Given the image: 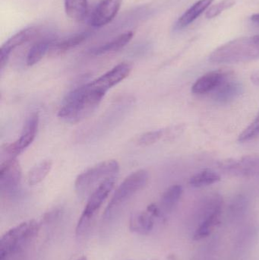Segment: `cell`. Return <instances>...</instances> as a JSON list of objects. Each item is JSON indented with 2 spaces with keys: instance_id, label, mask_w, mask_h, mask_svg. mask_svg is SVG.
I'll return each mask as SVG.
<instances>
[{
  "instance_id": "8fae6325",
  "label": "cell",
  "mask_w": 259,
  "mask_h": 260,
  "mask_svg": "<svg viewBox=\"0 0 259 260\" xmlns=\"http://www.w3.org/2000/svg\"><path fill=\"white\" fill-rule=\"evenodd\" d=\"M41 33L38 27H29L17 32L2 46L0 50V69L3 70L7 64L12 52L20 46L36 38Z\"/></svg>"
},
{
  "instance_id": "52a82bcc",
  "label": "cell",
  "mask_w": 259,
  "mask_h": 260,
  "mask_svg": "<svg viewBox=\"0 0 259 260\" xmlns=\"http://www.w3.org/2000/svg\"><path fill=\"white\" fill-rule=\"evenodd\" d=\"M21 168L16 158L3 160L0 167V191L6 197H16L21 189Z\"/></svg>"
},
{
  "instance_id": "cb8c5ba5",
  "label": "cell",
  "mask_w": 259,
  "mask_h": 260,
  "mask_svg": "<svg viewBox=\"0 0 259 260\" xmlns=\"http://www.w3.org/2000/svg\"><path fill=\"white\" fill-rule=\"evenodd\" d=\"M220 177L218 174L211 170H204L193 175L190 179V184L193 187H203L210 186L220 181Z\"/></svg>"
},
{
  "instance_id": "4fadbf2b",
  "label": "cell",
  "mask_w": 259,
  "mask_h": 260,
  "mask_svg": "<svg viewBox=\"0 0 259 260\" xmlns=\"http://www.w3.org/2000/svg\"><path fill=\"white\" fill-rule=\"evenodd\" d=\"M231 78L230 72L217 71L209 72L201 76L192 87V92L196 94H203L215 91L227 79Z\"/></svg>"
},
{
  "instance_id": "7a4b0ae2",
  "label": "cell",
  "mask_w": 259,
  "mask_h": 260,
  "mask_svg": "<svg viewBox=\"0 0 259 260\" xmlns=\"http://www.w3.org/2000/svg\"><path fill=\"white\" fill-rule=\"evenodd\" d=\"M214 64H234L259 59V35L237 38L217 47L209 56Z\"/></svg>"
},
{
  "instance_id": "9a60e30c",
  "label": "cell",
  "mask_w": 259,
  "mask_h": 260,
  "mask_svg": "<svg viewBox=\"0 0 259 260\" xmlns=\"http://www.w3.org/2000/svg\"><path fill=\"white\" fill-rule=\"evenodd\" d=\"M214 0H199L187 9L175 23L174 30H181L196 21L204 12L209 9Z\"/></svg>"
},
{
  "instance_id": "8992f818",
  "label": "cell",
  "mask_w": 259,
  "mask_h": 260,
  "mask_svg": "<svg viewBox=\"0 0 259 260\" xmlns=\"http://www.w3.org/2000/svg\"><path fill=\"white\" fill-rule=\"evenodd\" d=\"M116 179L117 178H109L105 180L88 197L86 206L76 226V235L78 238H84L90 232L96 215L111 191L114 189Z\"/></svg>"
},
{
  "instance_id": "4dcf8cb0",
  "label": "cell",
  "mask_w": 259,
  "mask_h": 260,
  "mask_svg": "<svg viewBox=\"0 0 259 260\" xmlns=\"http://www.w3.org/2000/svg\"><path fill=\"white\" fill-rule=\"evenodd\" d=\"M250 19L255 24H259V14H255V15H252Z\"/></svg>"
},
{
  "instance_id": "603a6c76",
  "label": "cell",
  "mask_w": 259,
  "mask_h": 260,
  "mask_svg": "<svg viewBox=\"0 0 259 260\" xmlns=\"http://www.w3.org/2000/svg\"><path fill=\"white\" fill-rule=\"evenodd\" d=\"M53 163L51 160H44L33 167L27 176V182L30 186L39 184L46 178L51 171Z\"/></svg>"
},
{
  "instance_id": "4316f807",
  "label": "cell",
  "mask_w": 259,
  "mask_h": 260,
  "mask_svg": "<svg viewBox=\"0 0 259 260\" xmlns=\"http://www.w3.org/2000/svg\"><path fill=\"white\" fill-rule=\"evenodd\" d=\"M258 136H259V111L255 120L239 136L238 141L240 142H248Z\"/></svg>"
},
{
  "instance_id": "3957f363",
  "label": "cell",
  "mask_w": 259,
  "mask_h": 260,
  "mask_svg": "<svg viewBox=\"0 0 259 260\" xmlns=\"http://www.w3.org/2000/svg\"><path fill=\"white\" fill-rule=\"evenodd\" d=\"M40 224L35 220L24 221L4 234L0 240V260L25 252L39 233Z\"/></svg>"
},
{
  "instance_id": "d6986e66",
  "label": "cell",
  "mask_w": 259,
  "mask_h": 260,
  "mask_svg": "<svg viewBox=\"0 0 259 260\" xmlns=\"http://www.w3.org/2000/svg\"><path fill=\"white\" fill-rule=\"evenodd\" d=\"M182 192L183 189L182 186L178 184L173 185L164 191L161 197L159 206L164 215L166 213H170L176 207L182 197Z\"/></svg>"
},
{
  "instance_id": "e0dca14e",
  "label": "cell",
  "mask_w": 259,
  "mask_h": 260,
  "mask_svg": "<svg viewBox=\"0 0 259 260\" xmlns=\"http://www.w3.org/2000/svg\"><path fill=\"white\" fill-rule=\"evenodd\" d=\"M133 35L132 31L125 32L113 39L112 41L92 49L91 50V53L95 56H100V55L118 51L130 42L131 40L133 38Z\"/></svg>"
},
{
  "instance_id": "1f68e13d",
  "label": "cell",
  "mask_w": 259,
  "mask_h": 260,
  "mask_svg": "<svg viewBox=\"0 0 259 260\" xmlns=\"http://www.w3.org/2000/svg\"><path fill=\"white\" fill-rule=\"evenodd\" d=\"M75 260H88V258L86 256H80V257L77 258V259Z\"/></svg>"
},
{
  "instance_id": "2e32d148",
  "label": "cell",
  "mask_w": 259,
  "mask_h": 260,
  "mask_svg": "<svg viewBox=\"0 0 259 260\" xmlns=\"http://www.w3.org/2000/svg\"><path fill=\"white\" fill-rule=\"evenodd\" d=\"M155 219L152 212L147 209L142 212L134 214L129 221V229L133 233L147 235L152 232L155 227Z\"/></svg>"
},
{
  "instance_id": "30bf717a",
  "label": "cell",
  "mask_w": 259,
  "mask_h": 260,
  "mask_svg": "<svg viewBox=\"0 0 259 260\" xmlns=\"http://www.w3.org/2000/svg\"><path fill=\"white\" fill-rule=\"evenodd\" d=\"M132 67L128 62H121L102 75L100 77L89 82L94 89L106 94L111 88L126 79L132 72Z\"/></svg>"
},
{
  "instance_id": "277c9868",
  "label": "cell",
  "mask_w": 259,
  "mask_h": 260,
  "mask_svg": "<svg viewBox=\"0 0 259 260\" xmlns=\"http://www.w3.org/2000/svg\"><path fill=\"white\" fill-rule=\"evenodd\" d=\"M120 172V165L115 160L100 162L79 174L75 182V189L80 198L89 197L91 192L103 181L109 178H117Z\"/></svg>"
},
{
  "instance_id": "5b68a950",
  "label": "cell",
  "mask_w": 259,
  "mask_h": 260,
  "mask_svg": "<svg viewBox=\"0 0 259 260\" xmlns=\"http://www.w3.org/2000/svg\"><path fill=\"white\" fill-rule=\"evenodd\" d=\"M149 178V173L145 170H138L128 176L116 189L108 203L103 215L105 219L114 218L137 192L146 186Z\"/></svg>"
},
{
  "instance_id": "44dd1931",
  "label": "cell",
  "mask_w": 259,
  "mask_h": 260,
  "mask_svg": "<svg viewBox=\"0 0 259 260\" xmlns=\"http://www.w3.org/2000/svg\"><path fill=\"white\" fill-rule=\"evenodd\" d=\"M220 215H221V209L202 220L196 228V232L193 235V239L199 241L209 236L218 224Z\"/></svg>"
},
{
  "instance_id": "ba28073f",
  "label": "cell",
  "mask_w": 259,
  "mask_h": 260,
  "mask_svg": "<svg viewBox=\"0 0 259 260\" xmlns=\"http://www.w3.org/2000/svg\"><path fill=\"white\" fill-rule=\"evenodd\" d=\"M218 167L224 172L234 177H253L259 174V154L224 159L218 162Z\"/></svg>"
},
{
  "instance_id": "9c48e42d",
  "label": "cell",
  "mask_w": 259,
  "mask_h": 260,
  "mask_svg": "<svg viewBox=\"0 0 259 260\" xmlns=\"http://www.w3.org/2000/svg\"><path fill=\"white\" fill-rule=\"evenodd\" d=\"M39 125V115L33 113L27 119L21 136L12 143L7 144L3 147V154L8 156V158H16L17 156L28 148L36 137Z\"/></svg>"
},
{
  "instance_id": "f1b7e54d",
  "label": "cell",
  "mask_w": 259,
  "mask_h": 260,
  "mask_svg": "<svg viewBox=\"0 0 259 260\" xmlns=\"http://www.w3.org/2000/svg\"><path fill=\"white\" fill-rule=\"evenodd\" d=\"M247 206V200L243 196L236 197L231 204V211L233 213H241Z\"/></svg>"
},
{
  "instance_id": "7c38bea8",
  "label": "cell",
  "mask_w": 259,
  "mask_h": 260,
  "mask_svg": "<svg viewBox=\"0 0 259 260\" xmlns=\"http://www.w3.org/2000/svg\"><path fill=\"white\" fill-rule=\"evenodd\" d=\"M122 2L123 0H102L91 15V25L100 27L111 22L118 13Z\"/></svg>"
},
{
  "instance_id": "d4e9b609",
  "label": "cell",
  "mask_w": 259,
  "mask_h": 260,
  "mask_svg": "<svg viewBox=\"0 0 259 260\" xmlns=\"http://www.w3.org/2000/svg\"><path fill=\"white\" fill-rule=\"evenodd\" d=\"M164 134H165L164 129L147 132L138 138L137 144L141 147L150 146L159 142L161 139L164 140Z\"/></svg>"
},
{
  "instance_id": "ffe728a7",
  "label": "cell",
  "mask_w": 259,
  "mask_h": 260,
  "mask_svg": "<svg viewBox=\"0 0 259 260\" xmlns=\"http://www.w3.org/2000/svg\"><path fill=\"white\" fill-rule=\"evenodd\" d=\"M65 11L68 18L80 22L88 13V0H64Z\"/></svg>"
},
{
  "instance_id": "83f0119b",
  "label": "cell",
  "mask_w": 259,
  "mask_h": 260,
  "mask_svg": "<svg viewBox=\"0 0 259 260\" xmlns=\"http://www.w3.org/2000/svg\"><path fill=\"white\" fill-rule=\"evenodd\" d=\"M165 134H164V141H173L179 137L184 130L185 126L184 125H176V126H170V127L166 128Z\"/></svg>"
},
{
  "instance_id": "5bb4252c",
  "label": "cell",
  "mask_w": 259,
  "mask_h": 260,
  "mask_svg": "<svg viewBox=\"0 0 259 260\" xmlns=\"http://www.w3.org/2000/svg\"><path fill=\"white\" fill-rule=\"evenodd\" d=\"M229 79L215 90L213 96L214 100L220 105H228L234 102L243 93V86L241 82Z\"/></svg>"
},
{
  "instance_id": "484cf974",
  "label": "cell",
  "mask_w": 259,
  "mask_h": 260,
  "mask_svg": "<svg viewBox=\"0 0 259 260\" xmlns=\"http://www.w3.org/2000/svg\"><path fill=\"white\" fill-rule=\"evenodd\" d=\"M235 4L236 0H223V1L220 2V3H217L214 6L210 7L208 11H207L205 16L208 19L215 18V17L218 16L225 11L234 7Z\"/></svg>"
},
{
  "instance_id": "6da1fadb",
  "label": "cell",
  "mask_w": 259,
  "mask_h": 260,
  "mask_svg": "<svg viewBox=\"0 0 259 260\" xmlns=\"http://www.w3.org/2000/svg\"><path fill=\"white\" fill-rule=\"evenodd\" d=\"M105 93L87 83L70 91L62 102L58 117L69 123H77L89 117L98 108Z\"/></svg>"
},
{
  "instance_id": "f546056e",
  "label": "cell",
  "mask_w": 259,
  "mask_h": 260,
  "mask_svg": "<svg viewBox=\"0 0 259 260\" xmlns=\"http://www.w3.org/2000/svg\"><path fill=\"white\" fill-rule=\"evenodd\" d=\"M251 81L254 85L259 86V70H255L250 76Z\"/></svg>"
},
{
  "instance_id": "7402d4cb",
  "label": "cell",
  "mask_w": 259,
  "mask_h": 260,
  "mask_svg": "<svg viewBox=\"0 0 259 260\" xmlns=\"http://www.w3.org/2000/svg\"><path fill=\"white\" fill-rule=\"evenodd\" d=\"M90 34L88 32H83V33L76 34L72 36L68 37V38L62 40L60 41H55L53 47H51L50 52L56 54H61L65 53L86 41L87 38L89 37Z\"/></svg>"
},
{
  "instance_id": "ac0fdd59",
  "label": "cell",
  "mask_w": 259,
  "mask_h": 260,
  "mask_svg": "<svg viewBox=\"0 0 259 260\" xmlns=\"http://www.w3.org/2000/svg\"><path fill=\"white\" fill-rule=\"evenodd\" d=\"M53 38H44L35 43L27 53L26 62L29 67L35 65L39 62L45 56L47 52L50 51L51 47L55 43Z\"/></svg>"
}]
</instances>
